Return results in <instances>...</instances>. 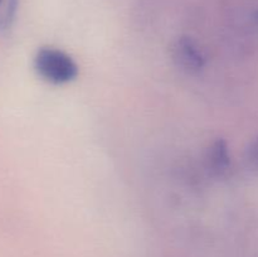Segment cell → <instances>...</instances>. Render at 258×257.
Returning <instances> with one entry per match:
<instances>
[{"instance_id":"1","label":"cell","mask_w":258,"mask_h":257,"mask_svg":"<svg viewBox=\"0 0 258 257\" xmlns=\"http://www.w3.org/2000/svg\"><path fill=\"white\" fill-rule=\"evenodd\" d=\"M37 75L50 85H67L78 77L77 63L68 53L53 47H42L33 60Z\"/></svg>"},{"instance_id":"2","label":"cell","mask_w":258,"mask_h":257,"mask_svg":"<svg viewBox=\"0 0 258 257\" xmlns=\"http://www.w3.org/2000/svg\"><path fill=\"white\" fill-rule=\"evenodd\" d=\"M170 54L176 67L189 75H197L206 67V55L190 37H179L171 44Z\"/></svg>"},{"instance_id":"3","label":"cell","mask_w":258,"mask_h":257,"mask_svg":"<svg viewBox=\"0 0 258 257\" xmlns=\"http://www.w3.org/2000/svg\"><path fill=\"white\" fill-rule=\"evenodd\" d=\"M206 165L214 176H223L231 168V156L226 140L218 139L209 145L206 154Z\"/></svg>"},{"instance_id":"4","label":"cell","mask_w":258,"mask_h":257,"mask_svg":"<svg viewBox=\"0 0 258 257\" xmlns=\"http://www.w3.org/2000/svg\"><path fill=\"white\" fill-rule=\"evenodd\" d=\"M19 0H0V32L10 29L17 17Z\"/></svg>"},{"instance_id":"5","label":"cell","mask_w":258,"mask_h":257,"mask_svg":"<svg viewBox=\"0 0 258 257\" xmlns=\"http://www.w3.org/2000/svg\"><path fill=\"white\" fill-rule=\"evenodd\" d=\"M244 158L249 169L258 170V136L248 145Z\"/></svg>"},{"instance_id":"6","label":"cell","mask_w":258,"mask_h":257,"mask_svg":"<svg viewBox=\"0 0 258 257\" xmlns=\"http://www.w3.org/2000/svg\"><path fill=\"white\" fill-rule=\"evenodd\" d=\"M253 17H254V22H256L257 25H258V10H256V12H254Z\"/></svg>"}]
</instances>
